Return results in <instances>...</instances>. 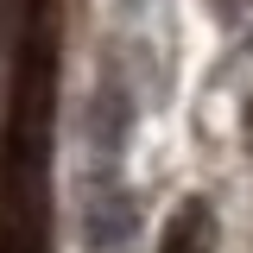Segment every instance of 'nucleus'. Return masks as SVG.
<instances>
[{
    "mask_svg": "<svg viewBox=\"0 0 253 253\" xmlns=\"http://www.w3.org/2000/svg\"><path fill=\"white\" fill-rule=\"evenodd\" d=\"M158 253H215V215H209V203H203V196H190L184 209L165 221Z\"/></svg>",
    "mask_w": 253,
    "mask_h": 253,
    "instance_id": "obj_1",
    "label": "nucleus"
},
{
    "mask_svg": "<svg viewBox=\"0 0 253 253\" xmlns=\"http://www.w3.org/2000/svg\"><path fill=\"white\" fill-rule=\"evenodd\" d=\"M247 139H253V101H247Z\"/></svg>",
    "mask_w": 253,
    "mask_h": 253,
    "instance_id": "obj_2",
    "label": "nucleus"
}]
</instances>
